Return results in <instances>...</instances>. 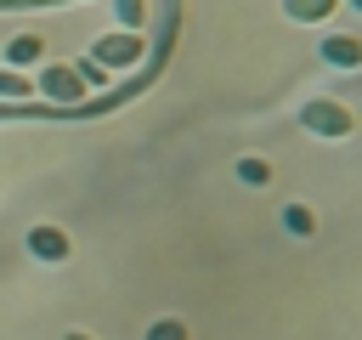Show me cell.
I'll list each match as a JSON object with an SVG mask.
<instances>
[{"mask_svg": "<svg viewBox=\"0 0 362 340\" xmlns=\"http://www.w3.org/2000/svg\"><path fill=\"white\" fill-rule=\"evenodd\" d=\"M300 125L317 130V136H328V142H345V136L356 130V113H351L345 102H334V96H317V102L300 108Z\"/></svg>", "mask_w": 362, "mask_h": 340, "instance_id": "6da1fadb", "label": "cell"}, {"mask_svg": "<svg viewBox=\"0 0 362 340\" xmlns=\"http://www.w3.org/2000/svg\"><path fill=\"white\" fill-rule=\"evenodd\" d=\"M136 57H141V34H130V28H113V34L96 40V62H102V68H124V62H136Z\"/></svg>", "mask_w": 362, "mask_h": 340, "instance_id": "7a4b0ae2", "label": "cell"}, {"mask_svg": "<svg viewBox=\"0 0 362 340\" xmlns=\"http://www.w3.org/2000/svg\"><path fill=\"white\" fill-rule=\"evenodd\" d=\"M40 91H45V96H57V102H79V96H85V79H79L74 68L51 62V68L40 74Z\"/></svg>", "mask_w": 362, "mask_h": 340, "instance_id": "3957f363", "label": "cell"}, {"mask_svg": "<svg viewBox=\"0 0 362 340\" xmlns=\"http://www.w3.org/2000/svg\"><path fill=\"white\" fill-rule=\"evenodd\" d=\"M322 62L328 68H362V40L356 34H328L322 40Z\"/></svg>", "mask_w": 362, "mask_h": 340, "instance_id": "277c9868", "label": "cell"}, {"mask_svg": "<svg viewBox=\"0 0 362 340\" xmlns=\"http://www.w3.org/2000/svg\"><path fill=\"white\" fill-rule=\"evenodd\" d=\"M28 255L62 261V255H68V232H62V227H28Z\"/></svg>", "mask_w": 362, "mask_h": 340, "instance_id": "5b68a950", "label": "cell"}, {"mask_svg": "<svg viewBox=\"0 0 362 340\" xmlns=\"http://www.w3.org/2000/svg\"><path fill=\"white\" fill-rule=\"evenodd\" d=\"M334 6H339V0H283V11H288L294 23H322V17H334Z\"/></svg>", "mask_w": 362, "mask_h": 340, "instance_id": "8992f818", "label": "cell"}, {"mask_svg": "<svg viewBox=\"0 0 362 340\" xmlns=\"http://www.w3.org/2000/svg\"><path fill=\"white\" fill-rule=\"evenodd\" d=\"M6 57H11V68H23V62H40V57H45V40H40V34H17V40L6 45Z\"/></svg>", "mask_w": 362, "mask_h": 340, "instance_id": "52a82bcc", "label": "cell"}, {"mask_svg": "<svg viewBox=\"0 0 362 340\" xmlns=\"http://www.w3.org/2000/svg\"><path fill=\"white\" fill-rule=\"evenodd\" d=\"M238 181H243V187H266V181H272V164L249 153V159H238Z\"/></svg>", "mask_w": 362, "mask_h": 340, "instance_id": "ba28073f", "label": "cell"}, {"mask_svg": "<svg viewBox=\"0 0 362 340\" xmlns=\"http://www.w3.org/2000/svg\"><path fill=\"white\" fill-rule=\"evenodd\" d=\"M283 227H288L294 238H311V232H317V215H311L305 204H288V210H283Z\"/></svg>", "mask_w": 362, "mask_h": 340, "instance_id": "9c48e42d", "label": "cell"}, {"mask_svg": "<svg viewBox=\"0 0 362 340\" xmlns=\"http://www.w3.org/2000/svg\"><path fill=\"white\" fill-rule=\"evenodd\" d=\"M113 11H119V23H124L130 34L147 23V0H113Z\"/></svg>", "mask_w": 362, "mask_h": 340, "instance_id": "30bf717a", "label": "cell"}, {"mask_svg": "<svg viewBox=\"0 0 362 340\" xmlns=\"http://www.w3.org/2000/svg\"><path fill=\"white\" fill-rule=\"evenodd\" d=\"M147 340H187V323H181V317H158V323L147 329Z\"/></svg>", "mask_w": 362, "mask_h": 340, "instance_id": "8fae6325", "label": "cell"}, {"mask_svg": "<svg viewBox=\"0 0 362 340\" xmlns=\"http://www.w3.org/2000/svg\"><path fill=\"white\" fill-rule=\"evenodd\" d=\"M74 74H79V79H85V91H90V85H107V68H102V62H96V57H85V62H79V68H74Z\"/></svg>", "mask_w": 362, "mask_h": 340, "instance_id": "7c38bea8", "label": "cell"}, {"mask_svg": "<svg viewBox=\"0 0 362 340\" xmlns=\"http://www.w3.org/2000/svg\"><path fill=\"white\" fill-rule=\"evenodd\" d=\"M28 91H34V85H28L17 68H6V74H0V96H28Z\"/></svg>", "mask_w": 362, "mask_h": 340, "instance_id": "4fadbf2b", "label": "cell"}, {"mask_svg": "<svg viewBox=\"0 0 362 340\" xmlns=\"http://www.w3.org/2000/svg\"><path fill=\"white\" fill-rule=\"evenodd\" d=\"M345 6H356V11H362V0H345Z\"/></svg>", "mask_w": 362, "mask_h": 340, "instance_id": "5bb4252c", "label": "cell"}, {"mask_svg": "<svg viewBox=\"0 0 362 340\" xmlns=\"http://www.w3.org/2000/svg\"><path fill=\"white\" fill-rule=\"evenodd\" d=\"M68 340H90V334H68Z\"/></svg>", "mask_w": 362, "mask_h": 340, "instance_id": "9a60e30c", "label": "cell"}]
</instances>
